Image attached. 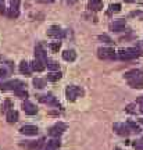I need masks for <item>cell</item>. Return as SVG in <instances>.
Instances as JSON below:
<instances>
[{
	"label": "cell",
	"mask_w": 143,
	"mask_h": 150,
	"mask_svg": "<svg viewBox=\"0 0 143 150\" xmlns=\"http://www.w3.org/2000/svg\"><path fill=\"white\" fill-rule=\"evenodd\" d=\"M139 56H142V52L135 47L121 49V50L118 52V57L121 60H132V59H135V57H139Z\"/></svg>",
	"instance_id": "1"
},
{
	"label": "cell",
	"mask_w": 143,
	"mask_h": 150,
	"mask_svg": "<svg viewBox=\"0 0 143 150\" xmlns=\"http://www.w3.org/2000/svg\"><path fill=\"white\" fill-rule=\"evenodd\" d=\"M65 95H67V99L71 100V102H74L76 97H79L84 95V91L78 88V86H68L67 88V91H65Z\"/></svg>",
	"instance_id": "2"
},
{
	"label": "cell",
	"mask_w": 143,
	"mask_h": 150,
	"mask_svg": "<svg viewBox=\"0 0 143 150\" xmlns=\"http://www.w3.org/2000/svg\"><path fill=\"white\" fill-rule=\"evenodd\" d=\"M97 56L101 60H108V59H115V52L111 47H100L97 50Z\"/></svg>",
	"instance_id": "3"
},
{
	"label": "cell",
	"mask_w": 143,
	"mask_h": 150,
	"mask_svg": "<svg viewBox=\"0 0 143 150\" xmlns=\"http://www.w3.org/2000/svg\"><path fill=\"white\" fill-rule=\"evenodd\" d=\"M24 83H22L21 81L18 79H14V81H10V82H7V83H0V89H13V91H18V89H22L24 88Z\"/></svg>",
	"instance_id": "4"
},
{
	"label": "cell",
	"mask_w": 143,
	"mask_h": 150,
	"mask_svg": "<svg viewBox=\"0 0 143 150\" xmlns=\"http://www.w3.org/2000/svg\"><path fill=\"white\" fill-rule=\"evenodd\" d=\"M67 129V125L65 124H63V122H57L56 125H53L52 128L49 129V134L52 135V136H60V135L63 134L64 131Z\"/></svg>",
	"instance_id": "5"
},
{
	"label": "cell",
	"mask_w": 143,
	"mask_h": 150,
	"mask_svg": "<svg viewBox=\"0 0 143 150\" xmlns=\"http://www.w3.org/2000/svg\"><path fill=\"white\" fill-rule=\"evenodd\" d=\"M20 132H21L22 135L35 136V135H38V127H35V125H24V127L20 129Z\"/></svg>",
	"instance_id": "6"
},
{
	"label": "cell",
	"mask_w": 143,
	"mask_h": 150,
	"mask_svg": "<svg viewBox=\"0 0 143 150\" xmlns=\"http://www.w3.org/2000/svg\"><path fill=\"white\" fill-rule=\"evenodd\" d=\"M35 56H36L38 60H40L43 63H47L46 61V52H45V49L42 47L40 43H38L36 46H35Z\"/></svg>",
	"instance_id": "7"
},
{
	"label": "cell",
	"mask_w": 143,
	"mask_h": 150,
	"mask_svg": "<svg viewBox=\"0 0 143 150\" xmlns=\"http://www.w3.org/2000/svg\"><path fill=\"white\" fill-rule=\"evenodd\" d=\"M22 108H24V111L27 112V114H29V115H35V114L38 112L36 106H35V104H32L29 100H25V102H24Z\"/></svg>",
	"instance_id": "8"
},
{
	"label": "cell",
	"mask_w": 143,
	"mask_h": 150,
	"mask_svg": "<svg viewBox=\"0 0 143 150\" xmlns=\"http://www.w3.org/2000/svg\"><path fill=\"white\" fill-rule=\"evenodd\" d=\"M31 68H32V71L42 72V71H45V68H46V63H43V61H40V60L36 59L31 63Z\"/></svg>",
	"instance_id": "9"
},
{
	"label": "cell",
	"mask_w": 143,
	"mask_h": 150,
	"mask_svg": "<svg viewBox=\"0 0 143 150\" xmlns=\"http://www.w3.org/2000/svg\"><path fill=\"white\" fill-rule=\"evenodd\" d=\"M43 139H39V140H35V142H28L27 145H22L27 150H39L40 147L43 146Z\"/></svg>",
	"instance_id": "10"
},
{
	"label": "cell",
	"mask_w": 143,
	"mask_h": 150,
	"mask_svg": "<svg viewBox=\"0 0 143 150\" xmlns=\"http://www.w3.org/2000/svg\"><path fill=\"white\" fill-rule=\"evenodd\" d=\"M110 29L114 32H122L125 29V21L124 20H118V21L110 24Z\"/></svg>",
	"instance_id": "11"
},
{
	"label": "cell",
	"mask_w": 143,
	"mask_h": 150,
	"mask_svg": "<svg viewBox=\"0 0 143 150\" xmlns=\"http://www.w3.org/2000/svg\"><path fill=\"white\" fill-rule=\"evenodd\" d=\"M20 72L25 76H31L32 74V68H31V63H27V61H22L20 64Z\"/></svg>",
	"instance_id": "12"
},
{
	"label": "cell",
	"mask_w": 143,
	"mask_h": 150,
	"mask_svg": "<svg viewBox=\"0 0 143 150\" xmlns=\"http://www.w3.org/2000/svg\"><path fill=\"white\" fill-rule=\"evenodd\" d=\"M89 8L93 11H99L103 8V0H89Z\"/></svg>",
	"instance_id": "13"
},
{
	"label": "cell",
	"mask_w": 143,
	"mask_h": 150,
	"mask_svg": "<svg viewBox=\"0 0 143 150\" xmlns=\"http://www.w3.org/2000/svg\"><path fill=\"white\" fill-rule=\"evenodd\" d=\"M114 129L117 131V134H120V135L129 134V127H128V125H124V124H115V125H114Z\"/></svg>",
	"instance_id": "14"
},
{
	"label": "cell",
	"mask_w": 143,
	"mask_h": 150,
	"mask_svg": "<svg viewBox=\"0 0 143 150\" xmlns=\"http://www.w3.org/2000/svg\"><path fill=\"white\" fill-rule=\"evenodd\" d=\"M63 59L65 61H75L76 53H75L74 50H65V52H63Z\"/></svg>",
	"instance_id": "15"
},
{
	"label": "cell",
	"mask_w": 143,
	"mask_h": 150,
	"mask_svg": "<svg viewBox=\"0 0 143 150\" xmlns=\"http://www.w3.org/2000/svg\"><path fill=\"white\" fill-rule=\"evenodd\" d=\"M140 75H142V71L140 70H131V71H128V72H125V78L127 79H135V78H140Z\"/></svg>",
	"instance_id": "16"
},
{
	"label": "cell",
	"mask_w": 143,
	"mask_h": 150,
	"mask_svg": "<svg viewBox=\"0 0 143 150\" xmlns=\"http://www.w3.org/2000/svg\"><path fill=\"white\" fill-rule=\"evenodd\" d=\"M7 121L10 124H14L18 121V112L16 111V110H10V111H7Z\"/></svg>",
	"instance_id": "17"
},
{
	"label": "cell",
	"mask_w": 143,
	"mask_h": 150,
	"mask_svg": "<svg viewBox=\"0 0 143 150\" xmlns=\"http://www.w3.org/2000/svg\"><path fill=\"white\" fill-rule=\"evenodd\" d=\"M129 86L131 88H135V89H140L143 88V78H135V79H131L129 81Z\"/></svg>",
	"instance_id": "18"
},
{
	"label": "cell",
	"mask_w": 143,
	"mask_h": 150,
	"mask_svg": "<svg viewBox=\"0 0 143 150\" xmlns=\"http://www.w3.org/2000/svg\"><path fill=\"white\" fill-rule=\"evenodd\" d=\"M47 35L49 36H53V38L61 36V29H60L57 25H53V27H50V29L47 31Z\"/></svg>",
	"instance_id": "19"
},
{
	"label": "cell",
	"mask_w": 143,
	"mask_h": 150,
	"mask_svg": "<svg viewBox=\"0 0 143 150\" xmlns=\"http://www.w3.org/2000/svg\"><path fill=\"white\" fill-rule=\"evenodd\" d=\"M61 78V74L60 72H56V71H53V72H49L47 74V81H50V82H57L58 79Z\"/></svg>",
	"instance_id": "20"
},
{
	"label": "cell",
	"mask_w": 143,
	"mask_h": 150,
	"mask_svg": "<svg viewBox=\"0 0 143 150\" xmlns=\"http://www.w3.org/2000/svg\"><path fill=\"white\" fill-rule=\"evenodd\" d=\"M127 125L132 129V132H136V134H139V132H140V127H139L136 122H133V121H128Z\"/></svg>",
	"instance_id": "21"
},
{
	"label": "cell",
	"mask_w": 143,
	"mask_h": 150,
	"mask_svg": "<svg viewBox=\"0 0 143 150\" xmlns=\"http://www.w3.org/2000/svg\"><path fill=\"white\" fill-rule=\"evenodd\" d=\"M33 85H35V88L42 89V88H45V86H46V82H45L43 79H40V78H36V79H33Z\"/></svg>",
	"instance_id": "22"
},
{
	"label": "cell",
	"mask_w": 143,
	"mask_h": 150,
	"mask_svg": "<svg viewBox=\"0 0 143 150\" xmlns=\"http://www.w3.org/2000/svg\"><path fill=\"white\" fill-rule=\"evenodd\" d=\"M61 49V43L60 42H54V43H50V50L53 53H58V50Z\"/></svg>",
	"instance_id": "23"
},
{
	"label": "cell",
	"mask_w": 143,
	"mask_h": 150,
	"mask_svg": "<svg viewBox=\"0 0 143 150\" xmlns=\"http://www.w3.org/2000/svg\"><path fill=\"white\" fill-rule=\"evenodd\" d=\"M14 93H16V96L22 97V99H27L28 97V92L25 91V89H18V91H14Z\"/></svg>",
	"instance_id": "24"
},
{
	"label": "cell",
	"mask_w": 143,
	"mask_h": 150,
	"mask_svg": "<svg viewBox=\"0 0 143 150\" xmlns=\"http://www.w3.org/2000/svg\"><path fill=\"white\" fill-rule=\"evenodd\" d=\"M120 11H121V4L120 3L110 6V13H120Z\"/></svg>",
	"instance_id": "25"
},
{
	"label": "cell",
	"mask_w": 143,
	"mask_h": 150,
	"mask_svg": "<svg viewBox=\"0 0 143 150\" xmlns=\"http://www.w3.org/2000/svg\"><path fill=\"white\" fill-rule=\"evenodd\" d=\"M46 64H47V67L50 68V70H53V71L58 70V67H60V65H58V63H56V61H47Z\"/></svg>",
	"instance_id": "26"
},
{
	"label": "cell",
	"mask_w": 143,
	"mask_h": 150,
	"mask_svg": "<svg viewBox=\"0 0 143 150\" xmlns=\"http://www.w3.org/2000/svg\"><path fill=\"white\" fill-rule=\"evenodd\" d=\"M18 16H20V13H18V8H11V7H10V11H8V17H11V18H17Z\"/></svg>",
	"instance_id": "27"
},
{
	"label": "cell",
	"mask_w": 143,
	"mask_h": 150,
	"mask_svg": "<svg viewBox=\"0 0 143 150\" xmlns=\"http://www.w3.org/2000/svg\"><path fill=\"white\" fill-rule=\"evenodd\" d=\"M49 146H52V147H54V149H57V147H60V140L58 139H52L47 142Z\"/></svg>",
	"instance_id": "28"
},
{
	"label": "cell",
	"mask_w": 143,
	"mask_h": 150,
	"mask_svg": "<svg viewBox=\"0 0 143 150\" xmlns=\"http://www.w3.org/2000/svg\"><path fill=\"white\" fill-rule=\"evenodd\" d=\"M11 107H13V104H11V102H10V100H6L4 104L1 106V110H3V111H10L8 108H11Z\"/></svg>",
	"instance_id": "29"
},
{
	"label": "cell",
	"mask_w": 143,
	"mask_h": 150,
	"mask_svg": "<svg viewBox=\"0 0 143 150\" xmlns=\"http://www.w3.org/2000/svg\"><path fill=\"white\" fill-rule=\"evenodd\" d=\"M99 39H100V40H103V42H106V43H113V39L110 36H107V35H100V36H99Z\"/></svg>",
	"instance_id": "30"
},
{
	"label": "cell",
	"mask_w": 143,
	"mask_h": 150,
	"mask_svg": "<svg viewBox=\"0 0 143 150\" xmlns=\"http://www.w3.org/2000/svg\"><path fill=\"white\" fill-rule=\"evenodd\" d=\"M10 4H11V8H18L20 0H10Z\"/></svg>",
	"instance_id": "31"
},
{
	"label": "cell",
	"mask_w": 143,
	"mask_h": 150,
	"mask_svg": "<svg viewBox=\"0 0 143 150\" xmlns=\"http://www.w3.org/2000/svg\"><path fill=\"white\" fill-rule=\"evenodd\" d=\"M125 110H127L128 112H135V104H128Z\"/></svg>",
	"instance_id": "32"
},
{
	"label": "cell",
	"mask_w": 143,
	"mask_h": 150,
	"mask_svg": "<svg viewBox=\"0 0 143 150\" xmlns=\"http://www.w3.org/2000/svg\"><path fill=\"white\" fill-rule=\"evenodd\" d=\"M6 75H7V71H6V68H0V78H4Z\"/></svg>",
	"instance_id": "33"
},
{
	"label": "cell",
	"mask_w": 143,
	"mask_h": 150,
	"mask_svg": "<svg viewBox=\"0 0 143 150\" xmlns=\"http://www.w3.org/2000/svg\"><path fill=\"white\" fill-rule=\"evenodd\" d=\"M133 146H135V149H136V150H143V146L140 145V143H138V142H135V143H133Z\"/></svg>",
	"instance_id": "34"
},
{
	"label": "cell",
	"mask_w": 143,
	"mask_h": 150,
	"mask_svg": "<svg viewBox=\"0 0 143 150\" xmlns=\"http://www.w3.org/2000/svg\"><path fill=\"white\" fill-rule=\"evenodd\" d=\"M0 13H4V0H0Z\"/></svg>",
	"instance_id": "35"
},
{
	"label": "cell",
	"mask_w": 143,
	"mask_h": 150,
	"mask_svg": "<svg viewBox=\"0 0 143 150\" xmlns=\"http://www.w3.org/2000/svg\"><path fill=\"white\" fill-rule=\"evenodd\" d=\"M136 102H138L139 104H142V107H143V96H140V97H139V99H138V100H136Z\"/></svg>",
	"instance_id": "36"
},
{
	"label": "cell",
	"mask_w": 143,
	"mask_h": 150,
	"mask_svg": "<svg viewBox=\"0 0 143 150\" xmlns=\"http://www.w3.org/2000/svg\"><path fill=\"white\" fill-rule=\"evenodd\" d=\"M43 150H57V149H54V147H52V146H49V145H47Z\"/></svg>",
	"instance_id": "37"
},
{
	"label": "cell",
	"mask_w": 143,
	"mask_h": 150,
	"mask_svg": "<svg viewBox=\"0 0 143 150\" xmlns=\"http://www.w3.org/2000/svg\"><path fill=\"white\" fill-rule=\"evenodd\" d=\"M124 1H127V3H132V1H135V0H124Z\"/></svg>",
	"instance_id": "38"
},
{
	"label": "cell",
	"mask_w": 143,
	"mask_h": 150,
	"mask_svg": "<svg viewBox=\"0 0 143 150\" xmlns=\"http://www.w3.org/2000/svg\"><path fill=\"white\" fill-rule=\"evenodd\" d=\"M139 122H140V124L143 125V118H140V120H139Z\"/></svg>",
	"instance_id": "39"
},
{
	"label": "cell",
	"mask_w": 143,
	"mask_h": 150,
	"mask_svg": "<svg viewBox=\"0 0 143 150\" xmlns=\"http://www.w3.org/2000/svg\"><path fill=\"white\" fill-rule=\"evenodd\" d=\"M114 150H122V149H121V147H115V149H114Z\"/></svg>",
	"instance_id": "40"
},
{
	"label": "cell",
	"mask_w": 143,
	"mask_h": 150,
	"mask_svg": "<svg viewBox=\"0 0 143 150\" xmlns=\"http://www.w3.org/2000/svg\"><path fill=\"white\" fill-rule=\"evenodd\" d=\"M46 1H54V0H46Z\"/></svg>",
	"instance_id": "41"
},
{
	"label": "cell",
	"mask_w": 143,
	"mask_h": 150,
	"mask_svg": "<svg viewBox=\"0 0 143 150\" xmlns=\"http://www.w3.org/2000/svg\"><path fill=\"white\" fill-rule=\"evenodd\" d=\"M140 111H142V112H143V107H142V110H140Z\"/></svg>",
	"instance_id": "42"
}]
</instances>
